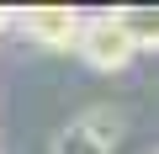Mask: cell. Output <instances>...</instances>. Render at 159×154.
Returning <instances> with one entry per match:
<instances>
[{
    "mask_svg": "<svg viewBox=\"0 0 159 154\" xmlns=\"http://www.w3.org/2000/svg\"><path fill=\"white\" fill-rule=\"evenodd\" d=\"M80 58H85L96 74H117L138 58V43L122 21V11H101V16H85V32H80Z\"/></svg>",
    "mask_w": 159,
    "mask_h": 154,
    "instance_id": "cell-1",
    "label": "cell"
},
{
    "mask_svg": "<svg viewBox=\"0 0 159 154\" xmlns=\"http://www.w3.org/2000/svg\"><path fill=\"white\" fill-rule=\"evenodd\" d=\"M16 27L43 53H74L80 48V32H85V16H80V11H64V6H37V11L16 16Z\"/></svg>",
    "mask_w": 159,
    "mask_h": 154,
    "instance_id": "cell-2",
    "label": "cell"
},
{
    "mask_svg": "<svg viewBox=\"0 0 159 154\" xmlns=\"http://www.w3.org/2000/svg\"><path fill=\"white\" fill-rule=\"evenodd\" d=\"M48 154H111V149H106V143H101V138H96V133H90L85 122L74 117V122H64V128L53 133Z\"/></svg>",
    "mask_w": 159,
    "mask_h": 154,
    "instance_id": "cell-3",
    "label": "cell"
},
{
    "mask_svg": "<svg viewBox=\"0 0 159 154\" xmlns=\"http://www.w3.org/2000/svg\"><path fill=\"white\" fill-rule=\"evenodd\" d=\"M80 122H85L106 149H117V143H122V128H127V117H122L117 106H85V112H80Z\"/></svg>",
    "mask_w": 159,
    "mask_h": 154,
    "instance_id": "cell-4",
    "label": "cell"
},
{
    "mask_svg": "<svg viewBox=\"0 0 159 154\" xmlns=\"http://www.w3.org/2000/svg\"><path fill=\"white\" fill-rule=\"evenodd\" d=\"M122 21H127V32H133L138 53H154V48H159V11H122Z\"/></svg>",
    "mask_w": 159,
    "mask_h": 154,
    "instance_id": "cell-5",
    "label": "cell"
},
{
    "mask_svg": "<svg viewBox=\"0 0 159 154\" xmlns=\"http://www.w3.org/2000/svg\"><path fill=\"white\" fill-rule=\"evenodd\" d=\"M6 27H11V16H6V11H0V32H6Z\"/></svg>",
    "mask_w": 159,
    "mask_h": 154,
    "instance_id": "cell-6",
    "label": "cell"
}]
</instances>
